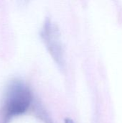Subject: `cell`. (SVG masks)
<instances>
[{
    "instance_id": "6da1fadb",
    "label": "cell",
    "mask_w": 122,
    "mask_h": 123,
    "mask_svg": "<svg viewBox=\"0 0 122 123\" xmlns=\"http://www.w3.org/2000/svg\"><path fill=\"white\" fill-rule=\"evenodd\" d=\"M31 101V92L24 83L16 80L9 84L5 97V109L9 116L24 113L29 107Z\"/></svg>"
},
{
    "instance_id": "3957f363",
    "label": "cell",
    "mask_w": 122,
    "mask_h": 123,
    "mask_svg": "<svg viewBox=\"0 0 122 123\" xmlns=\"http://www.w3.org/2000/svg\"><path fill=\"white\" fill-rule=\"evenodd\" d=\"M65 123H73V121L71 119H70V118H66V119L65 120Z\"/></svg>"
},
{
    "instance_id": "7a4b0ae2",
    "label": "cell",
    "mask_w": 122,
    "mask_h": 123,
    "mask_svg": "<svg viewBox=\"0 0 122 123\" xmlns=\"http://www.w3.org/2000/svg\"><path fill=\"white\" fill-rule=\"evenodd\" d=\"M42 36L53 58L58 63L62 64L63 52L58 27L50 21H47L44 26Z\"/></svg>"
}]
</instances>
